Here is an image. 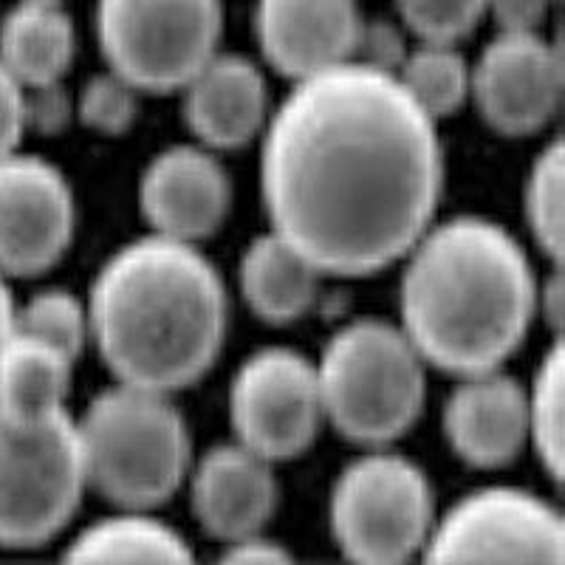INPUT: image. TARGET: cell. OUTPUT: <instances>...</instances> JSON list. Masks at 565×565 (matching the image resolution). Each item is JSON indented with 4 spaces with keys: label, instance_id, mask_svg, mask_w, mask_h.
I'll return each mask as SVG.
<instances>
[{
    "label": "cell",
    "instance_id": "cell-29",
    "mask_svg": "<svg viewBox=\"0 0 565 565\" xmlns=\"http://www.w3.org/2000/svg\"><path fill=\"white\" fill-rule=\"evenodd\" d=\"M26 90V130L34 128L40 134H60L74 116V103L60 83L34 85Z\"/></svg>",
    "mask_w": 565,
    "mask_h": 565
},
{
    "label": "cell",
    "instance_id": "cell-15",
    "mask_svg": "<svg viewBox=\"0 0 565 565\" xmlns=\"http://www.w3.org/2000/svg\"><path fill=\"white\" fill-rule=\"evenodd\" d=\"M275 463L244 444H218L190 467V501L201 529L221 543L264 532L277 507Z\"/></svg>",
    "mask_w": 565,
    "mask_h": 565
},
{
    "label": "cell",
    "instance_id": "cell-24",
    "mask_svg": "<svg viewBox=\"0 0 565 565\" xmlns=\"http://www.w3.org/2000/svg\"><path fill=\"white\" fill-rule=\"evenodd\" d=\"M14 328L20 334L43 340L68 353L71 360H77L90 342L88 306L63 289H45L29 297L23 306H18Z\"/></svg>",
    "mask_w": 565,
    "mask_h": 565
},
{
    "label": "cell",
    "instance_id": "cell-9",
    "mask_svg": "<svg viewBox=\"0 0 565 565\" xmlns=\"http://www.w3.org/2000/svg\"><path fill=\"white\" fill-rule=\"evenodd\" d=\"M422 554L433 563H563V514L526 489H478L433 523Z\"/></svg>",
    "mask_w": 565,
    "mask_h": 565
},
{
    "label": "cell",
    "instance_id": "cell-28",
    "mask_svg": "<svg viewBox=\"0 0 565 565\" xmlns=\"http://www.w3.org/2000/svg\"><path fill=\"white\" fill-rule=\"evenodd\" d=\"M405 54L407 43L393 23H387V20L362 18V26L360 34H356V43H353L351 60H356V63L362 65H371V68L396 74V68L402 65Z\"/></svg>",
    "mask_w": 565,
    "mask_h": 565
},
{
    "label": "cell",
    "instance_id": "cell-34",
    "mask_svg": "<svg viewBox=\"0 0 565 565\" xmlns=\"http://www.w3.org/2000/svg\"><path fill=\"white\" fill-rule=\"evenodd\" d=\"M559 291H563V286H559V277L554 275L552 280L543 286V315H546L554 326L559 322V311H563L559 309V300H563V295H559Z\"/></svg>",
    "mask_w": 565,
    "mask_h": 565
},
{
    "label": "cell",
    "instance_id": "cell-32",
    "mask_svg": "<svg viewBox=\"0 0 565 565\" xmlns=\"http://www.w3.org/2000/svg\"><path fill=\"white\" fill-rule=\"evenodd\" d=\"M224 559H232V563H289L291 554L275 540H266L264 534H252V537L226 543Z\"/></svg>",
    "mask_w": 565,
    "mask_h": 565
},
{
    "label": "cell",
    "instance_id": "cell-21",
    "mask_svg": "<svg viewBox=\"0 0 565 565\" xmlns=\"http://www.w3.org/2000/svg\"><path fill=\"white\" fill-rule=\"evenodd\" d=\"M65 559L74 563H190L193 552L175 529L145 509L103 518L71 540Z\"/></svg>",
    "mask_w": 565,
    "mask_h": 565
},
{
    "label": "cell",
    "instance_id": "cell-25",
    "mask_svg": "<svg viewBox=\"0 0 565 565\" xmlns=\"http://www.w3.org/2000/svg\"><path fill=\"white\" fill-rule=\"evenodd\" d=\"M526 221L534 241L548 257L563 252V141L540 150L526 179Z\"/></svg>",
    "mask_w": 565,
    "mask_h": 565
},
{
    "label": "cell",
    "instance_id": "cell-16",
    "mask_svg": "<svg viewBox=\"0 0 565 565\" xmlns=\"http://www.w3.org/2000/svg\"><path fill=\"white\" fill-rule=\"evenodd\" d=\"M444 436L469 467H503L529 441L526 387L501 367L461 376L444 405Z\"/></svg>",
    "mask_w": 565,
    "mask_h": 565
},
{
    "label": "cell",
    "instance_id": "cell-11",
    "mask_svg": "<svg viewBox=\"0 0 565 565\" xmlns=\"http://www.w3.org/2000/svg\"><path fill=\"white\" fill-rule=\"evenodd\" d=\"M77 201L68 179L34 153L0 159V275L34 277L68 252Z\"/></svg>",
    "mask_w": 565,
    "mask_h": 565
},
{
    "label": "cell",
    "instance_id": "cell-31",
    "mask_svg": "<svg viewBox=\"0 0 565 565\" xmlns=\"http://www.w3.org/2000/svg\"><path fill=\"white\" fill-rule=\"evenodd\" d=\"M554 0H487V12L501 23V32H540Z\"/></svg>",
    "mask_w": 565,
    "mask_h": 565
},
{
    "label": "cell",
    "instance_id": "cell-26",
    "mask_svg": "<svg viewBox=\"0 0 565 565\" xmlns=\"http://www.w3.org/2000/svg\"><path fill=\"white\" fill-rule=\"evenodd\" d=\"M139 94L141 90L130 79L108 68L103 74H94L83 85L77 103H74V114L79 116L85 128L105 136H119L130 130L139 116Z\"/></svg>",
    "mask_w": 565,
    "mask_h": 565
},
{
    "label": "cell",
    "instance_id": "cell-6",
    "mask_svg": "<svg viewBox=\"0 0 565 565\" xmlns=\"http://www.w3.org/2000/svg\"><path fill=\"white\" fill-rule=\"evenodd\" d=\"M85 489L83 444L68 413L40 422L0 413V548H38L57 537Z\"/></svg>",
    "mask_w": 565,
    "mask_h": 565
},
{
    "label": "cell",
    "instance_id": "cell-22",
    "mask_svg": "<svg viewBox=\"0 0 565 565\" xmlns=\"http://www.w3.org/2000/svg\"><path fill=\"white\" fill-rule=\"evenodd\" d=\"M396 79L424 114L441 119L456 114L469 99L472 65L463 60L456 43L422 40L416 49H407L405 60L396 68Z\"/></svg>",
    "mask_w": 565,
    "mask_h": 565
},
{
    "label": "cell",
    "instance_id": "cell-18",
    "mask_svg": "<svg viewBox=\"0 0 565 565\" xmlns=\"http://www.w3.org/2000/svg\"><path fill=\"white\" fill-rule=\"evenodd\" d=\"M77 54V29L57 0H18L0 20V63L23 88L60 83Z\"/></svg>",
    "mask_w": 565,
    "mask_h": 565
},
{
    "label": "cell",
    "instance_id": "cell-20",
    "mask_svg": "<svg viewBox=\"0 0 565 565\" xmlns=\"http://www.w3.org/2000/svg\"><path fill=\"white\" fill-rule=\"evenodd\" d=\"M74 362L68 353L14 328L0 353V413L14 422H40L65 413Z\"/></svg>",
    "mask_w": 565,
    "mask_h": 565
},
{
    "label": "cell",
    "instance_id": "cell-19",
    "mask_svg": "<svg viewBox=\"0 0 565 565\" xmlns=\"http://www.w3.org/2000/svg\"><path fill=\"white\" fill-rule=\"evenodd\" d=\"M238 271L246 302L271 326L300 320L315 306L322 277L309 257L275 230L246 246Z\"/></svg>",
    "mask_w": 565,
    "mask_h": 565
},
{
    "label": "cell",
    "instance_id": "cell-4",
    "mask_svg": "<svg viewBox=\"0 0 565 565\" xmlns=\"http://www.w3.org/2000/svg\"><path fill=\"white\" fill-rule=\"evenodd\" d=\"M88 487L122 509L170 501L193 467L190 430L170 393L114 385L77 422Z\"/></svg>",
    "mask_w": 565,
    "mask_h": 565
},
{
    "label": "cell",
    "instance_id": "cell-23",
    "mask_svg": "<svg viewBox=\"0 0 565 565\" xmlns=\"http://www.w3.org/2000/svg\"><path fill=\"white\" fill-rule=\"evenodd\" d=\"M529 441L537 450L540 463L554 481L563 478V345L540 360L532 387L526 391Z\"/></svg>",
    "mask_w": 565,
    "mask_h": 565
},
{
    "label": "cell",
    "instance_id": "cell-8",
    "mask_svg": "<svg viewBox=\"0 0 565 565\" xmlns=\"http://www.w3.org/2000/svg\"><path fill=\"white\" fill-rule=\"evenodd\" d=\"M221 0H97V40L108 68L145 94L179 90L218 52Z\"/></svg>",
    "mask_w": 565,
    "mask_h": 565
},
{
    "label": "cell",
    "instance_id": "cell-2",
    "mask_svg": "<svg viewBox=\"0 0 565 565\" xmlns=\"http://www.w3.org/2000/svg\"><path fill=\"white\" fill-rule=\"evenodd\" d=\"M405 260L398 328L427 365L461 380L501 367L526 340L537 277L503 224L478 215L430 224Z\"/></svg>",
    "mask_w": 565,
    "mask_h": 565
},
{
    "label": "cell",
    "instance_id": "cell-35",
    "mask_svg": "<svg viewBox=\"0 0 565 565\" xmlns=\"http://www.w3.org/2000/svg\"><path fill=\"white\" fill-rule=\"evenodd\" d=\"M57 3H63V0H57Z\"/></svg>",
    "mask_w": 565,
    "mask_h": 565
},
{
    "label": "cell",
    "instance_id": "cell-5",
    "mask_svg": "<svg viewBox=\"0 0 565 565\" xmlns=\"http://www.w3.org/2000/svg\"><path fill=\"white\" fill-rule=\"evenodd\" d=\"M424 365L398 326L348 322L326 342L315 365L326 422L365 447L405 436L422 416Z\"/></svg>",
    "mask_w": 565,
    "mask_h": 565
},
{
    "label": "cell",
    "instance_id": "cell-7",
    "mask_svg": "<svg viewBox=\"0 0 565 565\" xmlns=\"http://www.w3.org/2000/svg\"><path fill=\"white\" fill-rule=\"evenodd\" d=\"M436 523L422 469L396 452H367L342 469L331 492V532L348 559L396 565L427 546Z\"/></svg>",
    "mask_w": 565,
    "mask_h": 565
},
{
    "label": "cell",
    "instance_id": "cell-3",
    "mask_svg": "<svg viewBox=\"0 0 565 565\" xmlns=\"http://www.w3.org/2000/svg\"><path fill=\"white\" fill-rule=\"evenodd\" d=\"M226 291L195 244L145 235L119 246L90 286V342L122 385L175 393L199 382L226 337Z\"/></svg>",
    "mask_w": 565,
    "mask_h": 565
},
{
    "label": "cell",
    "instance_id": "cell-14",
    "mask_svg": "<svg viewBox=\"0 0 565 565\" xmlns=\"http://www.w3.org/2000/svg\"><path fill=\"white\" fill-rule=\"evenodd\" d=\"M360 26L356 0H257L255 9L266 63L291 79L351 60Z\"/></svg>",
    "mask_w": 565,
    "mask_h": 565
},
{
    "label": "cell",
    "instance_id": "cell-27",
    "mask_svg": "<svg viewBox=\"0 0 565 565\" xmlns=\"http://www.w3.org/2000/svg\"><path fill=\"white\" fill-rule=\"evenodd\" d=\"M396 9L418 40L458 43L487 14V0H396Z\"/></svg>",
    "mask_w": 565,
    "mask_h": 565
},
{
    "label": "cell",
    "instance_id": "cell-12",
    "mask_svg": "<svg viewBox=\"0 0 565 565\" xmlns=\"http://www.w3.org/2000/svg\"><path fill=\"white\" fill-rule=\"evenodd\" d=\"M481 116L507 136L546 128L563 99V57L540 32H501L472 68V90Z\"/></svg>",
    "mask_w": 565,
    "mask_h": 565
},
{
    "label": "cell",
    "instance_id": "cell-1",
    "mask_svg": "<svg viewBox=\"0 0 565 565\" xmlns=\"http://www.w3.org/2000/svg\"><path fill=\"white\" fill-rule=\"evenodd\" d=\"M444 190L436 119L396 74L345 60L269 114L260 193L277 235L322 275L360 277L402 260Z\"/></svg>",
    "mask_w": 565,
    "mask_h": 565
},
{
    "label": "cell",
    "instance_id": "cell-10",
    "mask_svg": "<svg viewBox=\"0 0 565 565\" xmlns=\"http://www.w3.org/2000/svg\"><path fill=\"white\" fill-rule=\"evenodd\" d=\"M235 441L266 461H289L320 433V382L315 362L291 348H264L246 356L230 387Z\"/></svg>",
    "mask_w": 565,
    "mask_h": 565
},
{
    "label": "cell",
    "instance_id": "cell-13",
    "mask_svg": "<svg viewBox=\"0 0 565 565\" xmlns=\"http://www.w3.org/2000/svg\"><path fill=\"white\" fill-rule=\"evenodd\" d=\"M232 181L204 145H173L150 159L139 181V206L153 232L199 244L224 224Z\"/></svg>",
    "mask_w": 565,
    "mask_h": 565
},
{
    "label": "cell",
    "instance_id": "cell-33",
    "mask_svg": "<svg viewBox=\"0 0 565 565\" xmlns=\"http://www.w3.org/2000/svg\"><path fill=\"white\" fill-rule=\"evenodd\" d=\"M14 317H18V302L9 289L7 275H0V353L14 334Z\"/></svg>",
    "mask_w": 565,
    "mask_h": 565
},
{
    "label": "cell",
    "instance_id": "cell-30",
    "mask_svg": "<svg viewBox=\"0 0 565 565\" xmlns=\"http://www.w3.org/2000/svg\"><path fill=\"white\" fill-rule=\"evenodd\" d=\"M26 134V90L0 63V159L20 150Z\"/></svg>",
    "mask_w": 565,
    "mask_h": 565
},
{
    "label": "cell",
    "instance_id": "cell-17",
    "mask_svg": "<svg viewBox=\"0 0 565 565\" xmlns=\"http://www.w3.org/2000/svg\"><path fill=\"white\" fill-rule=\"evenodd\" d=\"M179 90L186 128L210 150L244 148L269 122L264 71L241 54L215 52Z\"/></svg>",
    "mask_w": 565,
    "mask_h": 565
}]
</instances>
